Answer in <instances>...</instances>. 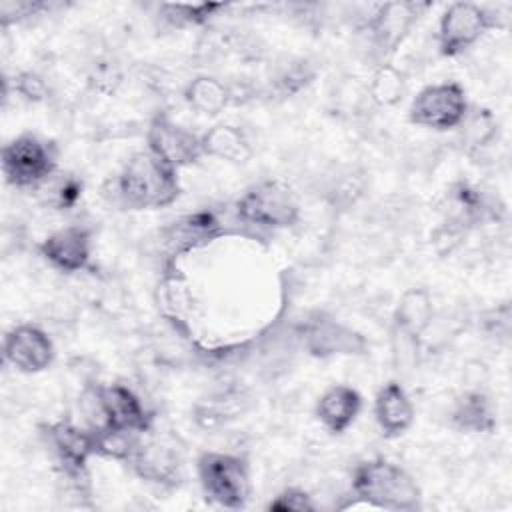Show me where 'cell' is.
I'll use <instances>...</instances> for the list:
<instances>
[{"instance_id":"obj_1","label":"cell","mask_w":512,"mask_h":512,"mask_svg":"<svg viewBox=\"0 0 512 512\" xmlns=\"http://www.w3.org/2000/svg\"><path fill=\"white\" fill-rule=\"evenodd\" d=\"M118 196L130 210H158L180 196L178 170L164 164L150 150L134 152L116 180Z\"/></svg>"},{"instance_id":"obj_2","label":"cell","mask_w":512,"mask_h":512,"mask_svg":"<svg viewBox=\"0 0 512 512\" xmlns=\"http://www.w3.org/2000/svg\"><path fill=\"white\" fill-rule=\"evenodd\" d=\"M352 492L358 500L384 510H416L422 498L414 478L384 458L364 460L354 468Z\"/></svg>"},{"instance_id":"obj_3","label":"cell","mask_w":512,"mask_h":512,"mask_svg":"<svg viewBox=\"0 0 512 512\" xmlns=\"http://www.w3.org/2000/svg\"><path fill=\"white\" fill-rule=\"evenodd\" d=\"M56 146L34 134H20L2 148V174L14 188H40L56 172Z\"/></svg>"},{"instance_id":"obj_4","label":"cell","mask_w":512,"mask_h":512,"mask_svg":"<svg viewBox=\"0 0 512 512\" xmlns=\"http://www.w3.org/2000/svg\"><path fill=\"white\" fill-rule=\"evenodd\" d=\"M200 486L212 502L242 508L250 498V470L244 458L226 452H204L196 462Z\"/></svg>"},{"instance_id":"obj_5","label":"cell","mask_w":512,"mask_h":512,"mask_svg":"<svg viewBox=\"0 0 512 512\" xmlns=\"http://www.w3.org/2000/svg\"><path fill=\"white\" fill-rule=\"evenodd\" d=\"M242 222L260 228H290L300 218V204L294 192L280 180H262L250 186L236 202Z\"/></svg>"},{"instance_id":"obj_6","label":"cell","mask_w":512,"mask_h":512,"mask_svg":"<svg viewBox=\"0 0 512 512\" xmlns=\"http://www.w3.org/2000/svg\"><path fill=\"white\" fill-rule=\"evenodd\" d=\"M466 114L468 100L458 82H440L422 88L408 108V120L430 130L458 128Z\"/></svg>"},{"instance_id":"obj_7","label":"cell","mask_w":512,"mask_h":512,"mask_svg":"<svg viewBox=\"0 0 512 512\" xmlns=\"http://www.w3.org/2000/svg\"><path fill=\"white\" fill-rule=\"evenodd\" d=\"M494 26L492 12L474 2L450 4L438 22V50L442 56L454 58L472 48Z\"/></svg>"},{"instance_id":"obj_8","label":"cell","mask_w":512,"mask_h":512,"mask_svg":"<svg viewBox=\"0 0 512 512\" xmlns=\"http://www.w3.org/2000/svg\"><path fill=\"white\" fill-rule=\"evenodd\" d=\"M94 406L100 416L96 432H126L144 434L150 426V416L146 414L140 398L122 384L98 386L94 390Z\"/></svg>"},{"instance_id":"obj_9","label":"cell","mask_w":512,"mask_h":512,"mask_svg":"<svg viewBox=\"0 0 512 512\" xmlns=\"http://www.w3.org/2000/svg\"><path fill=\"white\" fill-rule=\"evenodd\" d=\"M146 142V150H150L154 156H158L164 164H168L174 170L192 166L204 156L200 136L164 114L156 116L150 122Z\"/></svg>"},{"instance_id":"obj_10","label":"cell","mask_w":512,"mask_h":512,"mask_svg":"<svg viewBox=\"0 0 512 512\" xmlns=\"http://www.w3.org/2000/svg\"><path fill=\"white\" fill-rule=\"evenodd\" d=\"M4 360L22 374L44 372L54 360L50 336L34 324H18L4 336Z\"/></svg>"},{"instance_id":"obj_11","label":"cell","mask_w":512,"mask_h":512,"mask_svg":"<svg viewBox=\"0 0 512 512\" xmlns=\"http://www.w3.org/2000/svg\"><path fill=\"white\" fill-rule=\"evenodd\" d=\"M304 346L312 356L318 358L358 356L366 354L368 350V342L360 332L324 314L306 324Z\"/></svg>"},{"instance_id":"obj_12","label":"cell","mask_w":512,"mask_h":512,"mask_svg":"<svg viewBox=\"0 0 512 512\" xmlns=\"http://www.w3.org/2000/svg\"><path fill=\"white\" fill-rule=\"evenodd\" d=\"M424 8L426 6L414 2L380 4L368 20V34L376 52L382 56L394 52L410 34L412 26L418 22L420 10Z\"/></svg>"},{"instance_id":"obj_13","label":"cell","mask_w":512,"mask_h":512,"mask_svg":"<svg viewBox=\"0 0 512 512\" xmlns=\"http://www.w3.org/2000/svg\"><path fill=\"white\" fill-rule=\"evenodd\" d=\"M40 254L52 268L60 272H80L90 264L92 236L82 226H64L42 240Z\"/></svg>"},{"instance_id":"obj_14","label":"cell","mask_w":512,"mask_h":512,"mask_svg":"<svg viewBox=\"0 0 512 512\" xmlns=\"http://www.w3.org/2000/svg\"><path fill=\"white\" fill-rule=\"evenodd\" d=\"M46 436L66 474H82L90 456L98 454V434L92 428L56 422L48 426Z\"/></svg>"},{"instance_id":"obj_15","label":"cell","mask_w":512,"mask_h":512,"mask_svg":"<svg viewBox=\"0 0 512 512\" xmlns=\"http://www.w3.org/2000/svg\"><path fill=\"white\" fill-rule=\"evenodd\" d=\"M374 418L386 438L402 436L414 422V404L400 382H386L374 400Z\"/></svg>"},{"instance_id":"obj_16","label":"cell","mask_w":512,"mask_h":512,"mask_svg":"<svg viewBox=\"0 0 512 512\" xmlns=\"http://www.w3.org/2000/svg\"><path fill=\"white\" fill-rule=\"evenodd\" d=\"M360 408L362 398L352 386L334 384L328 390H324L322 396L318 398L316 418L328 432L342 434L354 424L356 416L360 414Z\"/></svg>"},{"instance_id":"obj_17","label":"cell","mask_w":512,"mask_h":512,"mask_svg":"<svg viewBox=\"0 0 512 512\" xmlns=\"http://www.w3.org/2000/svg\"><path fill=\"white\" fill-rule=\"evenodd\" d=\"M394 328L400 336L418 342V338L430 328L434 318L432 296L426 288H408L398 298L394 308Z\"/></svg>"},{"instance_id":"obj_18","label":"cell","mask_w":512,"mask_h":512,"mask_svg":"<svg viewBox=\"0 0 512 512\" xmlns=\"http://www.w3.org/2000/svg\"><path fill=\"white\" fill-rule=\"evenodd\" d=\"M138 476L156 484H174L178 478V458L158 442H140L128 458Z\"/></svg>"},{"instance_id":"obj_19","label":"cell","mask_w":512,"mask_h":512,"mask_svg":"<svg viewBox=\"0 0 512 512\" xmlns=\"http://www.w3.org/2000/svg\"><path fill=\"white\" fill-rule=\"evenodd\" d=\"M202 154L232 164H242L252 156V146L248 136L240 126L234 124H214L204 134H200Z\"/></svg>"},{"instance_id":"obj_20","label":"cell","mask_w":512,"mask_h":512,"mask_svg":"<svg viewBox=\"0 0 512 512\" xmlns=\"http://www.w3.org/2000/svg\"><path fill=\"white\" fill-rule=\"evenodd\" d=\"M450 420L462 432H492L496 426L492 402L486 394L476 390L464 392L456 398Z\"/></svg>"},{"instance_id":"obj_21","label":"cell","mask_w":512,"mask_h":512,"mask_svg":"<svg viewBox=\"0 0 512 512\" xmlns=\"http://www.w3.org/2000/svg\"><path fill=\"white\" fill-rule=\"evenodd\" d=\"M184 100L194 112L202 116H216L230 104L232 92L220 78L200 74L186 84Z\"/></svg>"},{"instance_id":"obj_22","label":"cell","mask_w":512,"mask_h":512,"mask_svg":"<svg viewBox=\"0 0 512 512\" xmlns=\"http://www.w3.org/2000/svg\"><path fill=\"white\" fill-rule=\"evenodd\" d=\"M216 234H218V222L210 214L202 212V214L186 216L174 222L166 230V240L170 244H176L178 248H194L196 244L210 242V238H214Z\"/></svg>"},{"instance_id":"obj_23","label":"cell","mask_w":512,"mask_h":512,"mask_svg":"<svg viewBox=\"0 0 512 512\" xmlns=\"http://www.w3.org/2000/svg\"><path fill=\"white\" fill-rule=\"evenodd\" d=\"M368 96L376 106L390 108L396 106L406 94L404 74L392 64H380L368 84Z\"/></svg>"},{"instance_id":"obj_24","label":"cell","mask_w":512,"mask_h":512,"mask_svg":"<svg viewBox=\"0 0 512 512\" xmlns=\"http://www.w3.org/2000/svg\"><path fill=\"white\" fill-rule=\"evenodd\" d=\"M226 4L204 2V4H160L162 16L172 26H200L206 24L212 16L224 10Z\"/></svg>"},{"instance_id":"obj_25","label":"cell","mask_w":512,"mask_h":512,"mask_svg":"<svg viewBox=\"0 0 512 512\" xmlns=\"http://www.w3.org/2000/svg\"><path fill=\"white\" fill-rule=\"evenodd\" d=\"M458 128H462V140L466 142V146L482 148L494 140L498 124L490 110L478 108L474 112H468Z\"/></svg>"},{"instance_id":"obj_26","label":"cell","mask_w":512,"mask_h":512,"mask_svg":"<svg viewBox=\"0 0 512 512\" xmlns=\"http://www.w3.org/2000/svg\"><path fill=\"white\" fill-rule=\"evenodd\" d=\"M40 188L54 190V192L50 194V202H52L56 208H62V210L70 208V206L80 198V192H82V184H80L78 180L70 178V176L58 180L54 186H52V182L48 180V182L42 184Z\"/></svg>"},{"instance_id":"obj_27","label":"cell","mask_w":512,"mask_h":512,"mask_svg":"<svg viewBox=\"0 0 512 512\" xmlns=\"http://www.w3.org/2000/svg\"><path fill=\"white\" fill-rule=\"evenodd\" d=\"M270 510H280V512H286V510H296V512H304V510H314V502H312V496L300 488H286L284 492H280L270 504H268Z\"/></svg>"},{"instance_id":"obj_28","label":"cell","mask_w":512,"mask_h":512,"mask_svg":"<svg viewBox=\"0 0 512 512\" xmlns=\"http://www.w3.org/2000/svg\"><path fill=\"white\" fill-rule=\"evenodd\" d=\"M14 90L28 102H42L48 94V86L36 72H20L14 78Z\"/></svg>"},{"instance_id":"obj_29","label":"cell","mask_w":512,"mask_h":512,"mask_svg":"<svg viewBox=\"0 0 512 512\" xmlns=\"http://www.w3.org/2000/svg\"><path fill=\"white\" fill-rule=\"evenodd\" d=\"M48 4L42 2H2L0 4V18L2 24H10V22H20L28 16H36L38 12L46 10Z\"/></svg>"}]
</instances>
